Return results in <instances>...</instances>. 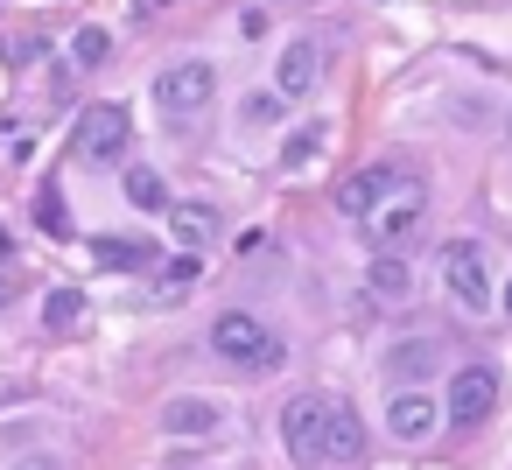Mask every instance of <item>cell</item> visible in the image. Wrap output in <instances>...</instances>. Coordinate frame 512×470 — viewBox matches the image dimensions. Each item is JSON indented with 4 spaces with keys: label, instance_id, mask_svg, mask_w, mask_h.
<instances>
[{
    "label": "cell",
    "instance_id": "1",
    "mask_svg": "<svg viewBox=\"0 0 512 470\" xmlns=\"http://www.w3.org/2000/svg\"><path fill=\"white\" fill-rule=\"evenodd\" d=\"M211 351H218L232 372H246V379H260V372H274V365L288 358V344H281L253 309H225V316L211 323Z\"/></svg>",
    "mask_w": 512,
    "mask_h": 470
},
{
    "label": "cell",
    "instance_id": "2",
    "mask_svg": "<svg viewBox=\"0 0 512 470\" xmlns=\"http://www.w3.org/2000/svg\"><path fill=\"white\" fill-rule=\"evenodd\" d=\"M330 421H337V400L316 393V386H302V393L281 400V442H288V456H295L302 470H323V456H330Z\"/></svg>",
    "mask_w": 512,
    "mask_h": 470
},
{
    "label": "cell",
    "instance_id": "3",
    "mask_svg": "<svg viewBox=\"0 0 512 470\" xmlns=\"http://www.w3.org/2000/svg\"><path fill=\"white\" fill-rule=\"evenodd\" d=\"M421 218H428V190H421V183L400 169V176L386 183V197H379V204H372L358 225H365V239H372L379 253H400V246L421 232Z\"/></svg>",
    "mask_w": 512,
    "mask_h": 470
},
{
    "label": "cell",
    "instance_id": "4",
    "mask_svg": "<svg viewBox=\"0 0 512 470\" xmlns=\"http://www.w3.org/2000/svg\"><path fill=\"white\" fill-rule=\"evenodd\" d=\"M442 295L463 309V316H491L498 309V288H491V267H484V246L477 239H456L442 253Z\"/></svg>",
    "mask_w": 512,
    "mask_h": 470
},
{
    "label": "cell",
    "instance_id": "5",
    "mask_svg": "<svg viewBox=\"0 0 512 470\" xmlns=\"http://www.w3.org/2000/svg\"><path fill=\"white\" fill-rule=\"evenodd\" d=\"M127 141H134L127 106H85L78 127H71V155H78L85 169H113V162L127 155Z\"/></svg>",
    "mask_w": 512,
    "mask_h": 470
},
{
    "label": "cell",
    "instance_id": "6",
    "mask_svg": "<svg viewBox=\"0 0 512 470\" xmlns=\"http://www.w3.org/2000/svg\"><path fill=\"white\" fill-rule=\"evenodd\" d=\"M211 99H218V64H204V57H183L155 78V106L169 120H197V113H211Z\"/></svg>",
    "mask_w": 512,
    "mask_h": 470
},
{
    "label": "cell",
    "instance_id": "7",
    "mask_svg": "<svg viewBox=\"0 0 512 470\" xmlns=\"http://www.w3.org/2000/svg\"><path fill=\"white\" fill-rule=\"evenodd\" d=\"M498 400H505V379H498L491 365H463V372H449L442 421H449V428H484V421L498 414Z\"/></svg>",
    "mask_w": 512,
    "mask_h": 470
},
{
    "label": "cell",
    "instance_id": "8",
    "mask_svg": "<svg viewBox=\"0 0 512 470\" xmlns=\"http://www.w3.org/2000/svg\"><path fill=\"white\" fill-rule=\"evenodd\" d=\"M323 64H330L323 36H295V43H281V64H274V99H316Z\"/></svg>",
    "mask_w": 512,
    "mask_h": 470
},
{
    "label": "cell",
    "instance_id": "9",
    "mask_svg": "<svg viewBox=\"0 0 512 470\" xmlns=\"http://www.w3.org/2000/svg\"><path fill=\"white\" fill-rule=\"evenodd\" d=\"M442 428V400L421 393V386H393L386 393V435L393 442H428Z\"/></svg>",
    "mask_w": 512,
    "mask_h": 470
},
{
    "label": "cell",
    "instance_id": "10",
    "mask_svg": "<svg viewBox=\"0 0 512 470\" xmlns=\"http://www.w3.org/2000/svg\"><path fill=\"white\" fill-rule=\"evenodd\" d=\"M162 428H169V435H218V428H225V407L204 400V393H176V400L162 407Z\"/></svg>",
    "mask_w": 512,
    "mask_h": 470
},
{
    "label": "cell",
    "instance_id": "11",
    "mask_svg": "<svg viewBox=\"0 0 512 470\" xmlns=\"http://www.w3.org/2000/svg\"><path fill=\"white\" fill-rule=\"evenodd\" d=\"M365 295H372L379 309H400V302H414V267H407L400 253H379V260H372V274H365Z\"/></svg>",
    "mask_w": 512,
    "mask_h": 470
},
{
    "label": "cell",
    "instance_id": "12",
    "mask_svg": "<svg viewBox=\"0 0 512 470\" xmlns=\"http://www.w3.org/2000/svg\"><path fill=\"white\" fill-rule=\"evenodd\" d=\"M162 218H169V239H183L190 253H197V246H211V239L225 232V218H218L211 204H169Z\"/></svg>",
    "mask_w": 512,
    "mask_h": 470
},
{
    "label": "cell",
    "instance_id": "13",
    "mask_svg": "<svg viewBox=\"0 0 512 470\" xmlns=\"http://www.w3.org/2000/svg\"><path fill=\"white\" fill-rule=\"evenodd\" d=\"M393 176H400V169H386V162H379V169H358L351 183H337V211H344V218H365V211L386 197Z\"/></svg>",
    "mask_w": 512,
    "mask_h": 470
},
{
    "label": "cell",
    "instance_id": "14",
    "mask_svg": "<svg viewBox=\"0 0 512 470\" xmlns=\"http://www.w3.org/2000/svg\"><path fill=\"white\" fill-rule=\"evenodd\" d=\"M435 351H442V344H428V337H407V344H393V358H386V379H393V386H414V379H428V372H435Z\"/></svg>",
    "mask_w": 512,
    "mask_h": 470
},
{
    "label": "cell",
    "instance_id": "15",
    "mask_svg": "<svg viewBox=\"0 0 512 470\" xmlns=\"http://www.w3.org/2000/svg\"><path fill=\"white\" fill-rule=\"evenodd\" d=\"M330 463H365V421L337 400V421H330V456H323V470Z\"/></svg>",
    "mask_w": 512,
    "mask_h": 470
},
{
    "label": "cell",
    "instance_id": "16",
    "mask_svg": "<svg viewBox=\"0 0 512 470\" xmlns=\"http://www.w3.org/2000/svg\"><path fill=\"white\" fill-rule=\"evenodd\" d=\"M323 148H330V127H323V120H309V127H295V134L281 141V169L295 176V169H309Z\"/></svg>",
    "mask_w": 512,
    "mask_h": 470
},
{
    "label": "cell",
    "instance_id": "17",
    "mask_svg": "<svg viewBox=\"0 0 512 470\" xmlns=\"http://www.w3.org/2000/svg\"><path fill=\"white\" fill-rule=\"evenodd\" d=\"M92 260H99V267H120V274H141V267L155 260V246H148V239H99Z\"/></svg>",
    "mask_w": 512,
    "mask_h": 470
},
{
    "label": "cell",
    "instance_id": "18",
    "mask_svg": "<svg viewBox=\"0 0 512 470\" xmlns=\"http://www.w3.org/2000/svg\"><path fill=\"white\" fill-rule=\"evenodd\" d=\"M78 316H85V295H78V288H57V295H43V330H50V337L78 330Z\"/></svg>",
    "mask_w": 512,
    "mask_h": 470
},
{
    "label": "cell",
    "instance_id": "19",
    "mask_svg": "<svg viewBox=\"0 0 512 470\" xmlns=\"http://www.w3.org/2000/svg\"><path fill=\"white\" fill-rule=\"evenodd\" d=\"M127 204H134V211H169L176 197L162 190V176H155V169H127Z\"/></svg>",
    "mask_w": 512,
    "mask_h": 470
},
{
    "label": "cell",
    "instance_id": "20",
    "mask_svg": "<svg viewBox=\"0 0 512 470\" xmlns=\"http://www.w3.org/2000/svg\"><path fill=\"white\" fill-rule=\"evenodd\" d=\"M106 57H113V36H106V29H78V36H71V64H78V71H99Z\"/></svg>",
    "mask_w": 512,
    "mask_h": 470
},
{
    "label": "cell",
    "instance_id": "21",
    "mask_svg": "<svg viewBox=\"0 0 512 470\" xmlns=\"http://www.w3.org/2000/svg\"><path fill=\"white\" fill-rule=\"evenodd\" d=\"M155 288H162V302H183V295H190V288H197V260H190V253H183V260H169V267H162V281H155Z\"/></svg>",
    "mask_w": 512,
    "mask_h": 470
},
{
    "label": "cell",
    "instance_id": "22",
    "mask_svg": "<svg viewBox=\"0 0 512 470\" xmlns=\"http://www.w3.org/2000/svg\"><path fill=\"white\" fill-rule=\"evenodd\" d=\"M50 43L43 36H8V43H0V64H8V71H22V64H36Z\"/></svg>",
    "mask_w": 512,
    "mask_h": 470
},
{
    "label": "cell",
    "instance_id": "23",
    "mask_svg": "<svg viewBox=\"0 0 512 470\" xmlns=\"http://www.w3.org/2000/svg\"><path fill=\"white\" fill-rule=\"evenodd\" d=\"M36 218H43V232H71V204H64V190H43V197H36Z\"/></svg>",
    "mask_w": 512,
    "mask_h": 470
},
{
    "label": "cell",
    "instance_id": "24",
    "mask_svg": "<svg viewBox=\"0 0 512 470\" xmlns=\"http://www.w3.org/2000/svg\"><path fill=\"white\" fill-rule=\"evenodd\" d=\"M15 470H57V456H22Z\"/></svg>",
    "mask_w": 512,
    "mask_h": 470
},
{
    "label": "cell",
    "instance_id": "25",
    "mask_svg": "<svg viewBox=\"0 0 512 470\" xmlns=\"http://www.w3.org/2000/svg\"><path fill=\"white\" fill-rule=\"evenodd\" d=\"M505 316H512V281H505Z\"/></svg>",
    "mask_w": 512,
    "mask_h": 470
},
{
    "label": "cell",
    "instance_id": "26",
    "mask_svg": "<svg viewBox=\"0 0 512 470\" xmlns=\"http://www.w3.org/2000/svg\"><path fill=\"white\" fill-rule=\"evenodd\" d=\"M0 309H8V281H0Z\"/></svg>",
    "mask_w": 512,
    "mask_h": 470
}]
</instances>
